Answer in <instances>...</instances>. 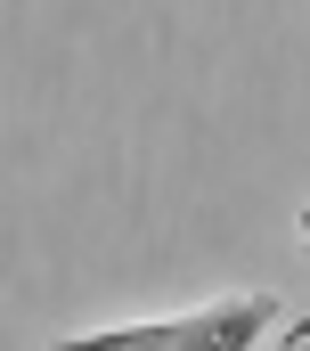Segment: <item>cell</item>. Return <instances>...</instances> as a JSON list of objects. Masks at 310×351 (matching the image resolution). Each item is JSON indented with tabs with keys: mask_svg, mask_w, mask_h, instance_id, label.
I'll return each mask as SVG.
<instances>
[{
	"mask_svg": "<svg viewBox=\"0 0 310 351\" xmlns=\"http://www.w3.org/2000/svg\"><path fill=\"white\" fill-rule=\"evenodd\" d=\"M302 254H310V213H302Z\"/></svg>",
	"mask_w": 310,
	"mask_h": 351,
	"instance_id": "2",
	"label": "cell"
},
{
	"mask_svg": "<svg viewBox=\"0 0 310 351\" xmlns=\"http://www.w3.org/2000/svg\"><path fill=\"white\" fill-rule=\"evenodd\" d=\"M278 319V294H221L204 311H171V319H139V327H98V335H66L58 351H253Z\"/></svg>",
	"mask_w": 310,
	"mask_h": 351,
	"instance_id": "1",
	"label": "cell"
}]
</instances>
